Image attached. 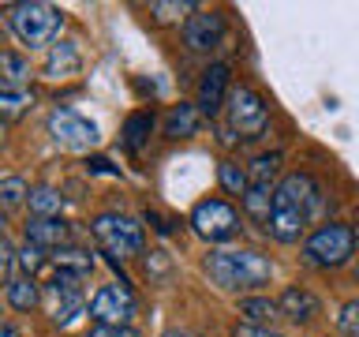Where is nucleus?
<instances>
[{
  "instance_id": "obj_19",
  "label": "nucleus",
  "mask_w": 359,
  "mask_h": 337,
  "mask_svg": "<svg viewBox=\"0 0 359 337\" xmlns=\"http://www.w3.org/2000/svg\"><path fill=\"white\" fill-rule=\"evenodd\" d=\"M280 168H285V150H258L251 161H247V173H251V184H280Z\"/></svg>"
},
{
  "instance_id": "obj_21",
  "label": "nucleus",
  "mask_w": 359,
  "mask_h": 337,
  "mask_svg": "<svg viewBox=\"0 0 359 337\" xmlns=\"http://www.w3.org/2000/svg\"><path fill=\"white\" fill-rule=\"evenodd\" d=\"M198 8L202 4H191V0H154V4H150V19L157 22V27H184Z\"/></svg>"
},
{
  "instance_id": "obj_14",
  "label": "nucleus",
  "mask_w": 359,
  "mask_h": 337,
  "mask_svg": "<svg viewBox=\"0 0 359 337\" xmlns=\"http://www.w3.org/2000/svg\"><path fill=\"white\" fill-rule=\"evenodd\" d=\"M22 236H27V244L41 247V251H60V247L72 244V225L64 218H27Z\"/></svg>"
},
{
  "instance_id": "obj_3",
  "label": "nucleus",
  "mask_w": 359,
  "mask_h": 337,
  "mask_svg": "<svg viewBox=\"0 0 359 337\" xmlns=\"http://www.w3.org/2000/svg\"><path fill=\"white\" fill-rule=\"evenodd\" d=\"M359 251V232L352 221H337L325 218L322 225H314L307 232V240L299 244V263L314 270V274H337L355 258Z\"/></svg>"
},
{
  "instance_id": "obj_12",
  "label": "nucleus",
  "mask_w": 359,
  "mask_h": 337,
  "mask_svg": "<svg viewBox=\"0 0 359 337\" xmlns=\"http://www.w3.org/2000/svg\"><path fill=\"white\" fill-rule=\"evenodd\" d=\"M277 303H280V315H285L292 326H314L322 319V300L314 296L307 285H299V281H292V285L280 289Z\"/></svg>"
},
{
  "instance_id": "obj_36",
  "label": "nucleus",
  "mask_w": 359,
  "mask_h": 337,
  "mask_svg": "<svg viewBox=\"0 0 359 337\" xmlns=\"http://www.w3.org/2000/svg\"><path fill=\"white\" fill-rule=\"evenodd\" d=\"M86 173H97V176H123V173H120V165H112L109 157H101V154L86 157Z\"/></svg>"
},
{
  "instance_id": "obj_42",
  "label": "nucleus",
  "mask_w": 359,
  "mask_h": 337,
  "mask_svg": "<svg viewBox=\"0 0 359 337\" xmlns=\"http://www.w3.org/2000/svg\"><path fill=\"white\" fill-rule=\"evenodd\" d=\"M0 229H4V213H0Z\"/></svg>"
},
{
  "instance_id": "obj_39",
  "label": "nucleus",
  "mask_w": 359,
  "mask_h": 337,
  "mask_svg": "<svg viewBox=\"0 0 359 337\" xmlns=\"http://www.w3.org/2000/svg\"><path fill=\"white\" fill-rule=\"evenodd\" d=\"M161 337H195V333H184V330H165Z\"/></svg>"
},
{
  "instance_id": "obj_26",
  "label": "nucleus",
  "mask_w": 359,
  "mask_h": 337,
  "mask_svg": "<svg viewBox=\"0 0 359 337\" xmlns=\"http://www.w3.org/2000/svg\"><path fill=\"white\" fill-rule=\"evenodd\" d=\"M27 109H34V90L30 86L0 83V112H4V117H22Z\"/></svg>"
},
{
  "instance_id": "obj_10",
  "label": "nucleus",
  "mask_w": 359,
  "mask_h": 337,
  "mask_svg": "<svg viewBox=\"0 0 359 337\" xmlns=\"http://www.w3.org/2000/svg\"><path fill=\"white\" fill-rule=\"evenodd\" d=\"M232 64L229 60H210L202 67L198 83H195V105L206 120H217L224 105H229V94H232Z\"/></svg>"
},
{
  "instance_id": "obj_32",
  "label": "nucleus",
  "mask_w": 359,
  "mask_h": 337,
  "mask_svg": "<svg viewBox=\"0 0 359 337\" xmlns=\"http://www.w3.org/2000/svg\"><path fill=\"white\" fill-rule=\"evenodd\" d=\"M337 333L359 337V300H344L337 308Z\"/></svg>"
},
{
  "instance_id": "obj_18",
  "label": "nucleus",
  "mask_w": 359,
  "mask_h": 337,
  "mask_svg": "<svg viewBox=\"0 0 359 337\" xmlns=\"http://www.w3.org/2000/svg\"><path fill=\"white\" fill-rule=\"evenodd\" d=\"M45 79H53V83H60V79H72L83 72V53H79L75 41H56L49 56H45Z\"/></svg>"
},
{
  "instance_id": "obj_41",
  "label": "nucleus",
  "mask_w": 359,
  "mask_h": 337,
  "mask_svg": "<svg viewBox=\"0 0 359 337\" xmlns=\"http://www.w3.org/2000/svg\"><path fill=\"white\" fill-rule=\"evenodd\" d=\"M352 225H355V232H359V206H355V221Z\"/></svg>"
},
{
  "instance_id": "obj_24",
  "label": "nucleus",
  "mask_w": 359,
  "mask_h": 337,
  "mask_svg": "<svg viewBox=\"0 0 359 337\" xmlns=\"http://www.w3.org/2000/svg\"><path fill=\"white\" fill-rule=\"evenodd\" d=\"M27 206H30V218H60L64 195L56 187H30Z\"/></svg>"
},
{
  "instance_id": "obj_8",
  "label": "nucleus",
  "mask_w": 359,
  "mask_h": 337,
  "mask_svg": "<svg viewBox=\"0 0 359 337\" xmlns=\"http://www.w3.org/2000/svg\"><path fill=\"white\" fill-rule=\"evenodd\" d=\"M86 315L94 326H131V319L139 315V296L123 281H109V285H101L90 296Z\"/></svg>"
},
{
  "instance_id": "obj_17",
  "label": "nucleus",
  "mask_w": 359,
  "mask_h": 337,
  "mask_svg": "<svg viewBox=\"0 0 359 337\" xmlns=\"http://www.w3.org/2000/svg\"><path fill=\"white\" fill-rule=\"evenodd\" d=\"M273 191L277 187H269V184H251V187H247V195L240 199L243 221L258 225L266 236H269V218H273Z\"/></svg>"
},
{
  "instance_id": "obj_33",
  "label": "nucleus",
  "mask_w": 359,
  "mask_h": 337,
  "mask_svg": "<svg viewBox=\"0 0 359 337\" xmlns=\"http://www.w3.org/2000/svg\"><path fill=\"white\" fill-rule=\"evenodd\" d=\"M15 266H19V247L0 232V285H8V281H11V270H15Z\"/></svg>"
},
{
  "instance_id": "obj_23",
  "label": "nucleus",
  "mask_w": 359,
  "mask_h": 337,
  "mask_svg": "<svg viewBox=\"0 0 359 337\" xmlns=\"http://www.w3.org/2000/svg\"><path fill=\"white\" fill-rule=\"evenodd\" d=\"M53 266L56 270H67V274H75V277H90L94 274V255L86 251V247H75V244H67L60 247V251H53Z\"/></svg>"
},
{
  "instance_id": "obj_34",
  "label": "nucleus",
  "mask_w": 359,
  "mask_h": 337,
  "mask_svg": "<svg viewBox=\"0 0 359 337\" xmlns=\"http://www.w3.org/2000/svg\"><path fill=\"white\" fill-rule=\"evenodd\" d=\"M142 225H150V229L161 236V240H168V236H176V232H180V221L165 218V213H157V210H150V206L142 210Z\"/></svg>"
},
{
  "instance_id": "obj_22",
  "label": "nucleus",
  "mask_w": 359,
  "mask_h": 337,
  "mask_svg": "<svg viewBox=\"0 0 359 337\" xmlns=\"http://www.w3.org/2000/svg\"><path fill=\"white\" fill-rule=\"evenodd\" d=\"M4 300H8V308L11 311H34L38 308V300H41V289H38V281L34 277H11L8 285H4Z\"/></svg>"
},
{
  "instance_id": "obj_30",
  "label": "nucleus",
  "mask_w": 359,
  "mask_h": 337,
  "mask_svg": "<svg viewBox=\"0 0 359 337\" xmlns=\"http://www.w3.org/2000/svg\"><path fill=\"white\" fill-rule=\"evenodd\" d=\"M79 315H86V300L83 296H72V300H60L53 308V326L56 330H64V326H72Z\"/></svg>"
},
{
  "instance_id": "obj_2",
  "label": "nucleus",
  "mask_w": 359,
  "mask_h": 337,
  "mask_svg": "<svg viewBox=\"0 0 359 337\" xmlns=\"http://www.w3.org/2000/svg\"><path fill=\"white\" fill-rule=\"evenodd\" d=\"M202 274L217 292H232L251 296L255 289H262L273 281V258L258 247H243V244H229V247H210L202 255Z\"/></svg>"
},
{
  "instance_id": "obj_1",
  "label": "nucleus",
  "mask_w": 359,
  "mask_h": 337,
  "mask_svg": "<svg viewBox=\"0 0 359 337\" xmlns=\"http://www.w3.org/2000/svg\"><path fill=\"white\" fill-rule=\"evenodd\" d=\"M325 191L307 168H292L280 176V184L273 191V218H269V240L296 247L307 240L311 221L318 218Z\"/></svg>"
},
{
  "instance_id": "obj_6",
  "label": "nucleus",
  "mask_w": 359,
  "mask_h": 337,
  "mask_svg": "<svg viewBox=\"0 0 359 337\" xmlns=\"http://www.w3.org/2000/svg\"><path fill=\"white\" fill-rule=\"evenodd\" d=\"M187 225H191V232H195L202 244L229 247L236 236L243 232V213H240V206H236L232 199L213 195V199H198L195 206H191Z\"/></svg>"
},
{
  "instance_id": "obj_40",
  "label": "nucleus",
  "mask_w": 359,
  "mask_h": 337,
  "mask_svg": "<svg viewBox=\"0 0 359 337\" xmlns=\"http://www.w3.org/2000/svg\"><path fill=\"white\" fill-rule=\"evenodd\" d=\"M4 135H8V128H4V120H0V143H4Z\"/></svg>"
},
{
  "instance_id": "obj_5",
  "label": "nucleus",
  "mask_w": 359,
  "mask_h": 337,
  "mask_svg": "<svg viewBox=\"0 0 359 337\" xmlns=\"http://www.w3.org/2000/svg\"><path fill=\"white\" fill-rule=\"evenodd\" d=\"M8 27L11 34L30 45V49H53L64 30V11L56 4H41V0H27V4L8 8Z\"/></svg>"
},
{
  "instance_id": "obj_7",
  "label": "nucleus",
  "mask_w": 359,
  "mask_h": 337,
  "mask_svg": "<svg viewBox=\"0 0 359 337\" xmlns=\"http://www.w3.org/2000/svg\"><path fill=\"white\" fill-rule=\"evenodd\" d=\"M224 124L240 143H255L262 139L269 128V101L262 98V90L251 83H236L224 105Z\"/></svg>"
},
{
  "instance_id": "obj_37",
  "label": "nucleus",
  "mask_w": 359,
  "mask_h": 337,
  "mask_svg": "<svg viewBox=\"0 0 359 337\" xmlns=\"http://www.w3.org/2000/svg\"><path fill=\"white\" fill-rule=\"evenodd\" d=\"M229 337H285L280 330H266V326H247V322H236Z\"/></svg>"
},
{
  "instance_id": "obj_31",
  "label": "nucleus",
  "mask_w": 359,
  "mask_h": 337,
  "mask_svg": "<svg viewBox=\"0 0 359 337\" xmlns=\"http://www.w3.org/2000/svg\"><path fill=\"white\" fill-rule=\"evenodd\" d=\"M45 263H49V251H41V247H34V244H22L19 247V270H22V277H38Z\"/></svg>"
},
{
  "instance_id": "obj_15",
  "label": "nucleus",
  "mask_w": 359,
  "mask_h": 337,
  "mask_svg": "<svg viewBox=\"0 0 359 337\" xmlns=\"http://www.w3.org/2000/svg\"><path fill=\"white\" fill-rule=\"evenodd\" d=\"M154 131H157L154 109L128 112V120H123V128H120V146H123L131 157H142V150H146V146H150V139H154Z\"/></svg>"
},
{
  "instance_id": "obj_9",
  "label": "nucleus",
  "mask_w": 359,
  "mask_h": 337,
  "mask_svg": "<svg viewBox=\"0 0 359 337\" xmlns=\"http://www.w3.org/2000/svg\"><path fill=\"white\" fill-rule=\"evenodd\" d=\"M224 30H229V15L221 8H198L184 27H180V41H184L187 53L195 56H210L221 49Z\"/></svg>"
},
{
  "instance_id": "obj_38",
  "label": "nucleus",
  "mask_w": 359,
  "mask_h": 337,
  "mask_svg": "<svg viewBox=\"0 0 359 337\" xmlns=\"http://www.w3.org/2000/svg\"><path fill=\"white\" fill-rule=\"evenodd\" d=\"M0 337H22V333H19V326H15V322L0 319Z\"/></svg>"
},
{
  "instance_id": "obj_25",
  "label": "nucleus",
  "mask_w": 359,
  "mask_h": 337,
  "mask_svg": "<svg viewBox=\"0 0 359 337\" xmlns=\"http://www.w3.org/2000/svg\"><path fill=\"white\" fill-rule=\"evenodd\" d=\"M34 79V67L22 53H11L4 49L0 53V83H15V86H27Z\"/></svg>"
},
{
  "instance_id": "obj_35",
  "label": "nucleus",
  "mask_w": 359,
  "mask_h": 337,
  "mask_svg": "<svg viewBox=\"0 0 359 337\" xmlns=\"http://www.w3.org/2000/svg\"><path fill=\"white\" fill-rule=\"evenodd\" d=\"M86 337H142L135 326H90Z\"/></svg>"
},
{
  "instance_id": "obj_28",
  "label": "nucleus",
  "mask_w": 359,
  "mask_h": 337,
  "mask_svg": "<svg viewBox=\"0 0 359 337\" xmlns=\"http://www.w3.org/2000/svg\"><path fill=\"white\" fill-rule=\"evenodd\" d=\"M45 292H49V296H56V303H60V300H72V296H83V277H75V274H67V270H56V266H53L49 281H45Z\"/></svg>"
},
{
  "instance_id": "obj_13",
  "label": "nucleus",
  "mask_w": 359,
  "mask_h": 337,
  "mask_svg": "<svg viewBox=\"0 0 359 337\" xmlns=\"http://www.w3.org/2000/svg\"><path fill=\"white\" fill-rule=\"evenodd\" d=\"M202 124H206V117L198 112L195 101H176V105H168L165 117H161V135L168 143H184V139H195L202 131Z\"/></svg>"
},
{
  "instance_id": "obj_16",
  "label": "nucleus",
  "mask_w": 359,
  "mask_h": 337,
  "mask_svg": "<svg viewBox=\"0 0 359 337\" xmlns=\"http://www.w3.org/2000/svg\"><path fill=\"white\" fill-rule=\"evenodd\" d=\"M236 315L247 326H266V330H277V322L285 319L280 315V303L273 296H262V292H251V296L236 300Z\"/></svg>"
},
{
  "instance_id": "obj_11",
  "label": "nucleus",
  "mask_w": 359,
  "mask_h": 337,
  "mask_svg": "<svg viewBox=\"0 0 359 337\" xmlns=\"http://www.w3.org/2000/svg\"><path fill=\"white\" fill-rule=\"evenodd\" d=\"M45 128H49L53 143L64 146V150H94V146L101 143L97 124L86 120L83 112L67 109V105H56V109L49 112V124H45Z\"/></svg>"
},
{
  "instance_id": "obj_29",
  "label": "nucleus",
  "mask_w": 359,
  "mask_h": 337,
  "mask_svg": "<svg viewBox=\"0 0 359 337\" xmlns=\"http://www.w3.org/2000/svg\"><path fill=\"white\" fill-rule=\"evenodd\" d=\"M142 270H146V277H150V281H168L176 266H172V255L161 251V247H154V251L142 255Z\"/></svg>"
},
{
  "instance_id": "obj_20",
  "label": "nucleus",
  "mask_w": 359,
  "mask_h": 337,
  "mask_svg": "<svg viewBox=\"0 0 359 337\" xmlns=\"http://www.w3.org/2000/svg\"><path fill=\"white\" fill-rule=\"evenodd\" d=\"M217 184L229 199H243L247 187H251V173H247V165L240 157H221L217 165Z\"/></svg>"
},
{
  "instance_id": "obj_27",
  "label": "nucleus",
  "mask_w": 359,
  "mask_h": 337,
  "mask_svg": "<svg viewBox=\"0 0 359 337\" xmlns=\"http://www.w3.org/2000/svg\"><path fill=\"white\" fill-rule=\"evenodd\" d=\"M30 199V184L22 176H0V213L27 206Z\"/></svg>"
},
{
  "instance_id": "obj_4",
  "label": "nucleus",
  "mask_w": 359,
  "mask_h": 337,
  "mask_svg": "<svg viewBox=\"0 0 359 337\" xmlns=\"http://www.w3.org/2000/svg\"><path fill=\"white\" fill-rule=\"evenodd\" d=\"M97 247L105 251V258H142L146 255V225L139 218H128L120 210H101L90 221Z\"/></svg>"
}]
</instances>
